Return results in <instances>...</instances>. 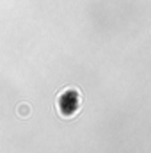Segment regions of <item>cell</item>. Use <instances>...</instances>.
Wrapping results in <instances>:
<instances>
[{"mask_svg":"<svg viewBox=\"0 0 151 153\" xmlns=\"http://www.w3.org/2000/svg\"><path fill=\"white\" fill-rule=\"evenodd\" d=\"M16 114L20 116L21 119H27L29 116L32 114V107H30L29 103H20L18 109H16Z\"/></svg>","mask_w":151,"mask_h":153,"instance_id":"1","label":"cell"}]
</instances>
